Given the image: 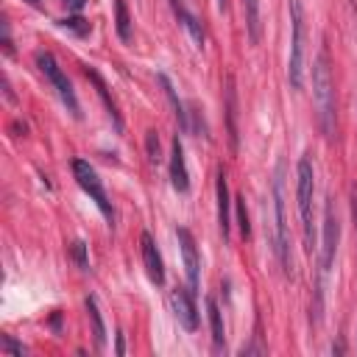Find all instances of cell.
I'll list each match as a JSON object with an SVG mask.
<instances>
[{"label":"cell","instance_id":"cell-16","mask_svg":"<svg viewBox=\"0 0 357 357\" xmlns=\"http://www.w3.org/2000/svg\"><path fill=\"white\" fill-rule=\"evenodd\" d=\"M206 315H209V326H212V343H215V349H223V346H226L223 315H220V307H218V301H215L212 296L206 298Z\"/></svg>","mask_w":357,"mask_h":357},{"label":"cell","instance_id":"cell-17","mask_svg":"<svg viewBox=\"0 0 357 357\" xmlns=\"http://www.w3.org/2000/svg\"><path fill=\"white\" fill-rule=\"evenodd\" d=\"M243 8H245V28H248V39H251V45H257V42H259V36H262L259 0H243Z\"/></svg>","mask_w":357,"mask_h":357},{"label":"cell","instance_id":"cell-2","mask_svg":"<svg viewBox=\"0 0 357 357\" xmlns=\"http://www.w3.org/2000/svg\"><path fill=\"white\" fill-rule=\"evenodd\" d=\"M290 8V56H287V81L293 89L304 86V42H307V11L304 0H287Z\"/></svg>","mask_w":357,"mask_h":357},{"label":"cell","instance_id":"cell-8","mask_svg":"<svg viewBox=\"0 0 357 357\" xmlns=\"http://www.w3.org/2000/svg\"><path fill=\"white\" fill-rule=\"evenodd\" d=\"M176 237H178V248H181V259H184V276H187V284L190 290L195 293L201 287V257H198V245H195V237L187 226H178L176 229Z\"/></svg>","mask_w":357,"mask_h":357},{"label":"cell","instance_id":"cell-27","mask_svg":"<svg viewBox=\"0 0 357 357\" xmlns=\"http://www.w3.org/2000/svg\"><path fill=\"white\" fill-rule=\"evenodd\" d=\"M126 351V346H123V335H117V354H123Z\"/></svg>","mask_w":357,"mask_h":357},{"label":"cell","instance_id":"cell-5","mask_svg":"<svg viewBox=\"0 0 357 357\" xmlns=\"http://www.w3.org/2000/svg\"><path fill=\"white\" fill-rule=\"evenodd\" d=\"M36 67H39L42 75L50 81V86L56 89V95L61 98V103L67 106V112H70L73 117H81V109H78V98H75V92H73V84L67 81V75H64V70L59 67V61L53 59V53L39 50V53H36Z\"/></svg>","mask_w":357,"mask_h":357},{"label":"cell","instance_id":"cell-1","mask_svg":"<svg viewBox=\"0 0 357 357\" xmlns=\"http://www.w3.org/2000/svg\"><path fill=\"white\" fill-rule=\"evenodd\" d=\"M312 98H315V109H318V126H321L324 137L332 139V134H335V81H332L326 47L312 61Z\"/></svg>","mask_w":357,"mask_h":357},{"label":"cell","instance_id":"cell-22","mask_svg":"<svg viewBox=\"0 0 357 357\" xmlns=\"http://www.w3.org/2000/svg\"><path fill=\"white\" fill-rule=\"evenodd\" d=\"M59 25H61V28H70V31H73V33H78V36H86V33H89V22H86V20H81V17L59 20Z\"/></svg>","mask_w":357,"mask_h":357},{"label":"cell","instance_id":"cell-13","mask_svg":"<svg viewBox=\"0 0 357 357\" xmlns=\"http://www.w3.org/2000/svg\"><path fill=\"white\" fill-rule=\"evenodd\" d=\"M84 75L95 84V89H98V95H100V100H103V106H106V114L112 117V123H114V128L117 131H123V117H120V112H117V103H114V98H112V92H109V86H106V81L95 73V70H89V67H84Z\"/></svg>","mask_w":357,"mask_h":357},{"label":"cell","instance_id":"cell-4","mask_svg":"<svg viewBox=\"0 0 357 357\" xmlns=\"http://www.w3.org/2000/svg\"><path fill=\"white\" fill-rule=\"evenodd\" d=\"M312 195H315V170L312 159L304 153L296 167V198H298V215H301V229H304V243L307 251H312Z\"/></svg>","mask_w":357,"mask_h":357},{"label":"cell","instance_id":"cell-15","mask_svg":"<svg viewBox=\"0 0 357 357\" xmlns=\"http://www.w3.org/2000/svg\"><path fill=\"white\" fill-rule=\"evenodd\" d=\"M156 81L162 84V89H165V95H167V100H170V106H173V114H176L178 126H181L184 131H190V120H187V114H190V112H184V103L178 100V95H176V89H173L170 78H167L165 73H159V75H156Z\"/></svg>","mask_w":357,"mask_h":357},{"label":"cell","instance_id":"cell-9","mask_svg":"<svg viewBox=\"0 0 357 357\" xmlns=\"http://www.w3.org/2000/svg\"><path fill=\"white\" fill-rule=\"evenodd\" d=\"M170 307H173V315H176L178 326H184L187 332H195L198 329V310H195V301H192V290L190 287H176L170 293Z\"/></svg>","mask_w":357,"mask_h":357},{"label":"cell","instance_id":"cell-29","mask_svg":"<svg viewBox=\"0 0 357 357\" xmlns=\"http://www.w3.org/2000/svg\"><path fill=\"white\" fill-rule=\"evenodd\" d=\"M28 3H31V6H36V3H39V0H28Z\"/></svg>","mask_w":357,"mask_h":357},{"label":"cell","instance_id":"cell-6","mask_svg":"<svg viewBox=\"0 0 357 357\" xmlns=\"http://www.w3.org/2000/svg\"><path fill=\"white\" fill-rule=\"evenodd\" d=\"M73 176H75V181H78V187L95 201V206L103 212V218L112 223L114 220V206H112V201H109V195H106V190H103V184H100V178H98V173H95V167L86 162V159H75L73 162Z\"/></svg>","mask_w":357,"mask_h":357},{"label":"cell","instance_id":"cell-11","mask_svg":"<svg viewBox=\"0 0 357 357\" xmlns=\"http://www.w3.org/2000/svg\"><path fill=\"white\" fill-rule=\"evenodd\" d=\"M215 195H218V229H220L223 240H229V229H231V201H229V184H226V170H223V167H218Z\"/></svg>","mask_w":357,"mask_h":357},{"label":"cell","instance_id":"cell-14","mask_svg":"<svg viewBox=\"0 0 357 357\" xmlns=\"http://www.w3.org/2000/svg\"><path fill=\"white\" fill-rule=\"evenodd\" d=\"M226 117H229V142L231 151H237L240 145V134H237V89H234V78H226Z\"/></svg>","mask_w":357,"mask_h":357},{"label":"cell","instance_id":"cell-3","mask_svg":"<svg viewBox=\"0 0 357 357\" xmlns=\"http://www.w3.org/2000/svg\"><path fill=\"white\" fill-rule=\"evenodd\" d=\"M273 215H276V257L284 271V276H293V259H290V231H287V215H284V159L276 162L273 173Z\"/></svg>","mask_w":357,"mask_h":357},{"label":"cell","instance_id":"cell-28","mask_svg":"<svg viewBox=\"0 0 357 357\" xmlns=\"http://www.w3.org/2000/svg\"><path fill=\"white\" fill-rule=\"evenodd\" d=\"M218 8H220V11H226V8H229V0H218Z\"/></svg>","mask_w":357,"mask_h":357},{"label":"cell","instance_id":"cell-7","mask_svg":"<svg viewBox=\"0 0 357 357\" xmlns=\"http://www.w3.org/2000/svg\"><path fill=\"white\" fill-rule=\"evenodd\" d=\"M337 243H340V220L335 215V201L332 195L324 204V240H321V273H326L335 262L337 254Z\"/></svg>","mask_w":357,"mask_h":357},{"label":"cell","instance_id":"cell-19","mask_svg":"<svg viewBox=\"0 0 357 357\" xmlns=\"http://www.w3.org/2000/svg\"><path fill=\"white\" fill-rule=\"evenodd\" d=\"M114 28L123 42H131V17H128V8L123 0H114Z\"/></svg>","mask_w":357,"mask_h":357},{"label":"cell","instance_id":"cell-24","mask_svg":"<svg viewBox=\"0 0 357 357\" xmlns=\"http://www.w3.org/2000/svg\"><path fill=\"white\" fill-rule=\"evenodd\" d=\"M145 148H148V159L151 162H159V134L153 128L145 134Z\"/></svg>","mask_w":357,"mask_h":357},{"label":"cell","instance_id":"cell-20","mask_svg":"<svg viewBox=\"0 0 357 357\" xmlns=\"http://www.w3.org/2000/svg\"><path fill=\"white\" fill-rule=\"evenodd\" d=\"M178 20H181V25L187 28V33L192 36V42L201 47V45H204V28H201L198 17H195V14H190L187 8H181V11H178Z\"/></svg>","mask_w":357,"mask_h":357},{"label":"cell","instance_id":"cell-12","mask_svg":"<svg viewBox=\"0 0 357 357\" xmlns=\"http://www.w3.org/2000/svg\"><path fill=\"white\" fill-rule=\"evenodd\" d=\"M170 184L176 192H187L190 190V173H187V162H184V145L176 137L170 145Z\"/></svg>","mask_w":357,"mask_h":357},{"label":"cell","instance_id":"cell-26","mask_svg":"<svg viewBox=\"0 0 357 357\" xmlns=\"http://www.w3.org/2000/svg\"><path fill=\"white\" fill-rule=\"evenodd\" d=\"M64 3H67V6L73 8V11H81V8L86 6V0H64Z\"/></svg>","mask_w":357,"mask_h":357},{"label":"cell","instance_id":"cell-25","mask_svg":"<svg viewBox=\"0 0 357 357\" xmlns=\"http://www.w3.org/2000/svg\"><path fill=\"white\" fill-rule=\"evenodd\" d=\"M0 349H3V351H8V354H20V357L25 354V346H22V343H17L11 335H3V337H0Z\"/></svg>","mask_w":357,"mask_h":357},{"label":"cell","instance_id":"cell-23","mask_svg":"<svg viewBox=\"0 0 357 357\" xmlns=\"http://www.w3.org/2000/svg\"><path fill=\"white\" fill-rule=\"evenodd\" d=\"M237 223H240V234L248 237L251 234V226H248V212H245V198L243 195L237 198Z\"/></svg>","mask_w":357,"mask_h":357},{"label":"cell","instance_id":"cell-21","mask_svg":"<svg viewBox=\"0 0 357 357\" xmlns=\"http://www.w3.org/2000/svg\"><path fill=\"white\" fill-rule=\"evenodd\" d=\"M70 257L75 259V265L81 271H89V257H86V243L84 240H73L70 243Z\"/></svg>","mask_w":357,"mask_h":357},{"label":"cell","instance_id":"cell-18","mask_svg":"<svg viewBox=\"0 0 357 357\" xmlns=\"http://www.w3.org/2000/svg\"><path fill=\"white\" fill-rule=\"evenodd\" d=\"M86 312H89V321H92L95 346H98V349H103V346H106V326H103V318H100V310H98L95 296H89V298H86Z\"/></svg>","mask_w":357,"mask_h":357},{"label":"cell","instance_id":"cell-10","mask_svg":"<svg viewBox=\"0 0 357 357\" xmlns=\"http://www.w3.org/2000/svg\"><path fill=\"white\" fill-rule=\"evenodd\" d=\"M139 251H142V265H145L148 279L153 284H165V262H162V254L148 231H142V237H139Z\"/></svg>","mask_w":357,"mask_h":357}]
</instances>
